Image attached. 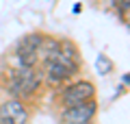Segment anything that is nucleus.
I'll use <instances>...</instances> for the list:
<instances>
[{
	"label": "nucleus",
	"instance_id": "nucleus-1",
	"mask_svg": "<svg viewBox=\"0 0 130 124\" xmlns=\"http://www.w3.org/2000/svg\"><path fill=\"white\" fill-rule=\"evenodd\" d=\"M7 85H9L13 98H28L39 89V85H41V74L35 68H24V65L11 68Z\"/></svg>",
	"mask_w": 130,
	"mask_h": 124
},
{
	"label": "nucleus",
	"instance_id": "nucleus-2",
	"mask_svg": "<svg viewBox=\"0 0 130 124\" xmlns=\"http://www.w3.org/2000/svg\"><path fill=\"white\" fill-rule=\"evenodd\" d=\"M43 35L41 33H28L22 39L18 41L15 46V57H18V63L24 68H35L39 61V46H41Z\"/></svg>",
	"mask_w": 130,
	"mask_h": 124
},
{
	"label": "nucleus",
	"instance_id": "nucleus-3",
	"mask_svg": "<svg viewBox=\"0 0 130 124\" xmlns=\"http://www.w3.org/2000/svg\"><path fill=\"white\" fill-rule=\"evenodd\" d=\"M91 98H95V85L91 81H74L61 89L59 100L63 107H72L83 100H91Z\"/></svg>",
	"mask_w": 130,
	"mask_h": 124
},
{
	"label": "nucleus",
	"instance_id": "nucleus-4",
	"mask_svg": "<svg viewBox=\"0 0 130 124\" xmlns=\"http://www.w3.org/2000/svg\"><path fill=\"white\" fill-rule=\"evenodd\" d=\"M95 115H98V102H95V98H91V100H83L72 107H63L61 122L63 124H83V122H93Z\"/></svg>",
	"mask_w": 130,
	"mask_h": 124
},
{
	"label": "nucleus",
	"instance_id": "nucleus-5",
	"mask_svg": "<svg viewBox=\"0 0 130 124\" xmlns=\"http://www.w3.org/2000/svg\"><path fill=\"white\" fill-rule=\"evenodd\" d=\"M28 118L30 113L22 98H7L0 102V124H28Z\"/></svg>",
	"mask_w": 130,
	"mask_h": 124
},
{
	"label": "nucleus",
	"instance_id": "nucleus-6",
	"mask_svg": "<svg viewBox=\"0 0 130 124\" xmlns=\"http://www.w3.org/2000/svg\"><path fill=\"white\" fill-rule=\"evenodd\" d=\"M50 59L59 61L61 65H65V68L72 70L74 74H78V70H80V50H78V46H76L74 41H70V39H61L56 52L50 57Z\"/></svg>",
	"mask_w": 130,
	"mask_h": 124
},
{
	"label": "nucleus",
	"instance_id": "nucleus-7",
	"mask_svg": "<svg viewBox=\"0 0 130 124\" xmlns=\"http://www.w3.org/2000/svg\"><path fill=\"white\" fill-rule=\"evenodd\" d=\"M43 72H46L48 83H54V85H65V83H70L72 76H74L72 70H67L65 65H61L59 61H54V59L43 61Z\"/></svg>",
	"mask_w": 130,
	"mask_h": 124
},
{
	"label": "nucleus",
	"instance_id": "nucleus-8",
	"mask_svg": "<svg viewBox=\"0 0 130 124\" xmlns=\"http://www.w3.org/2000/svg\"><path fill=\"white\" fill-rule=\"evenodd\" d=\"M95 68H98V72H100V74H108L113 70V61L108 59V57H104V55H98Z\"/></svg>",
	"mask_w": 130,
	"mask_h": 124
}]
</instances>
